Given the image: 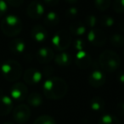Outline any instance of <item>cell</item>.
Wrapping results in <instances>:
<instances>
[{"instance_id": "6da1fadb", "label": "cell", "mask_w": 124, "mask_h": 124, "mask_svg": "<svg viewBox=\"0 0 124 124\" xmlns=\"http://www.w3.org/2000/svg\"><path fill=\"white\" fill-rule=\"evenodd\" d=\"M43 94L49 100H60L66 96L68 91V85L60 78H50L44 82L43 86Z\"/></svg>"}, {"instance_id": "7a4b0ae2", "label": "cell", "mask_w": 124, "mask_h": 124, "mask_svg": "<svg viewBox=\"0 0 124 124\" xmlns=\"http://www.w3.org/2000/svg\"><path fill=\"white\" fill-rule=\"evenodd\" d=\"M99 62L101 68L106 72H113L118 69L121 64L120 56L112 50H105L100 54Z\"/></svg>"}, {"instance_id": "3957f363", "label": "cell", "mask_w": 124, "mask_h": 124, "mask_svg": "<svg viewBox=\"0 0 124 124\" xmlns=\"http://www.w3.org/2000/svg\"><path fill=\"white\" fill-rule=\"evenodd\" d=\"M1 72L4 78L9 82H15L20 79L22 74V67L19 62L15 60H8L3 63Z\"/></svg>"}, {"instance_id": "277c9868", "label": "cell", "mask_w": 124, "mask_h": 124, "mask_svg": "<svg viewBox=\"0 0 124 124\" xmlns=\"http://www.w3.org/2000/svg\"><path fill=\"white\" fill-rule=\"evenodd\" d=\"M1 29L4 35L8 37H16L22 30V22L16 16H8L1 21Z\"/></svg>"}, {"instance_id": "5b68a950", "label": "cell", "mask_w": 124, "mask_h": 124, "mask_svg": "<svg viewBox=\"0 0 124 124\" xmlns=\"http://www.w3.org/2000/svg\"><path fill=\"white\" fill-rule=\"evenodd\" d=\"M53 46L57 50L62 52L67 49L71 43V36L66 30H60L52 38Z\"/></svg>"}, {"instance_id": "8992f818", "label": "cell", "mask_w": 124, "mask_h": 124, "mask_svg": "<svg viewBox=\"0 0 124 124\" xmlns=\"http://www.w3.org/2000/svg\"><path fill=\"white\" fill-rule=\"evenodd\" d=\"M31 117V109L26 105H19L13 110V118L17 123L24 124Z\"/></svg>"}, {"instance_id": "52a82bcc", "label": "cell", "mask_w": 124, "mask_h": 124, "mask_svg": "<svg viewBox=\"0 0 124 124\" xmlns=\"http://www.w3.org/2000/svg\"><path fill=\"white\" fill-rule=\"evenodd\" d=\"M28 89L23 83H16L11 87L10 95L14 100L21 102L27 98Z\"/></svg>"}, {"instance_id": "ba28073f", "label": "cell", "mask_w": 124, "mask_h": 124, "mask_svg": "<svg viewBox=\"0 0 124 124\" xmlns=\"http://www.w3.org/2000/svg\"><path fill=\"white\" fill-rule=\"evenodd\" d=\"M88 40L95 47H102L106 43V36L102 30L93 28L88 34Z\"/></svg>"}, {"instance_id": "9c48e42d", "label": "cell", "mask_w": 124, "mask_h": 124, "mask_svg": "<svg viewBox=\"0 0 124 124\" xmlns=\"http://www.w3.org/2000/svg\"><path fill=\"white\" fill-rule=\"evenodd\" d=\"M27 16L32 20H38L41 17L44 13L43 5L38 1H33L28 5L26 9Z\"/></svg>"}, {"instance_id": "30bf717a", "label": "cell", "mask_w": 124, "mask_h": 124, "mask_svg": "<svg viewBox=\"0 0 124 124\" xmlns=\"http://www.w3.org/2000/svg\"><path fill=\"white\" fill-rule=\"evenodd\" d=\"M76 65L79 69L84 70L88 69L92 66L93 60H92V57L88 54L87 52L84 50L83 51H79L76 55Z\"/></svg>"}, {"instance_id": "8fae6325", "label": "cell", "mask_w": 124, "mask_h": 124, "mask_svg": "<svg viewBox=\"0 0 124 124\" xmlns=\"http://www.w3.org/2000/svg\"><path fill=\"white\" fill-rule=\"evenodd\" d=\"M42 78H43V74L35 68H29L25 71L24 75H23L24 81L30 85H34L38 83L41 81Z\"/></svg>"}, {"instance_id": "7c38bea8", "label": "cell", "mask_w": 124, "mask_h": 124, "mask_svg": "<svg viewBox=\"0 0 124 124\" xmlns=\"http://www.w3.org/2000/svg\"><path fill=\"white\" fill-rule=\"evenodd\" d=\"M36 57L39 63L47 64V63H49L50 61L53 60V59L54 58V51L50 48L43 47V48H39L37 51Z\"/></svg>"}, {"instance_id": "4fadbf2b", "label": "cell", "mask_w": 124, "mask_h": 124, "mask_svg": "<svg viewBox=\"0 0 124 124\" xmlns=\"http://www.w3.org/2000/svg\"><path fill=\"white\" fill-rule=\"evenodd\" d=\"M88 83L93 88H100L105 83V75L100 70H95L90 73L88 77Z\"/></svg>"}, {"instance_id": "5bb4252c", "label": "cell", "mask_w": 124, "mask_h": 124, "mask_svg": "<svg viewBox=\"0 0 124 124\" xmlns=\"http://www.w3.org/2000/svg\"><path fill=\"white\" fill-rule=\"evenodd\" d=\"M31 36L36 42H43L48 38V31L41 25H36L31 28Z\"/></svg>"}, {"instance_id": "9a60e30c", "label": "cell", "mask_w": 124, "mask_h": 124, "mask_svg": "<svg viewBox=\"0 0 124 124\" xmlns=\"http://www.w3.org/2000/svg\"><path fill=\"white\" fill-rule=\"evenodd\" d=\"M13 109L12 99L5 95H0V116H6Z\"/></svg>"}, {"instance_id": "2e32d148", "label": "cell", "mask_w": 124, "mask_h": 124, "mask_svg": "<svg viewBox=\"0 0 124 124\" xmlns=\"http://www.w3.org/2000/svg\"><path fill=\"white\" fill-rule=\"evenodd\" d=\"M9 50L15 54H21L25 51L26 43L21 38H16L9 43Z\"/></svg>"}, {"instance_id": "e0dca14e", "label": "cell", "mask_w": 124, "mask_h": 124, "mask_svg": "<svg viewBox=\"0 0 124 124\" xmlns=\"http://www.w3.org/2000/svg\"><path fill=\"white\" fill-rule=\"evenodd\" d=\"M71 56L66 52H60L54 57V61L61 67H67L71 64Z\"/></svg>"}, {"instance_id": "ac0fdd59", "label": "cell", "mask_w": 124, "mask_h": 124, "mask_svg": "<svg viewBox=\"0 0 124 124\" xmlns=\"http://www.w3.org/2000/svg\"><path fill=\"white\" fill-rule=\"evenodd\" d=\"M86 32V26L80 21H75L70 25V33L74 36H82Z\"/></svg>"}, {"instance_id": "d6986e66", "label": "cell", "mask_w": 124, "mask_h": 124, "mask_svg": "<svg viewBox=\"0 0 124 124\" xmlns=\"http://www.w3.org/2000/svg\"><path fill=\"white\" fill-rule=\"evenodd\" d=\"M105 100L100 96H95L90 101V108L95 112H101L105 109Z\"/></svg>"}, {"instance_id": "ffe728a7", "label": "cell", "mask_w": 124, "mask_h": 124, "mask_svg": "<svg viewBox=\"0 0 124 124\" xmlns=\"http://www.w3.org/2000/svg\"><path fill=\"white\" fill-rule=\"evenodd\" d=\"M60 22V18L59 16L54 11H50L45 16L44 18V24L45 26L48 27H54L55 26L59 24Z\"/></svg>"}, {"instance_id": "44dd1931", "label": "cell", "mask_w": 124, "mask_h": 124, "mask_svg": "<svg viewBox=\"0 0 124 124\" xmlns=\"http://www.w3.org/2000/svg\"><path fill=\"white\" fill-rule=\"evenodd\" d=\"M27 102L33 107H38L43 104V97L38 93H31L27 96Z\"/></svg>"}, {"instance_id": "7402d4cb", "label": "cell", "mask_w": 124, "mask_h": 124, "mask_svg": "<svg viewBox=\"0 0 124 124\" xmlns=\"http://www.w3.org/2000/svg\"><path fill=\"white\" fill-rule=\"evenodd\" d=\"M110 43L115 48H122L124 45V37L120 33H114L110 36Z\"/></svg>"}, {"instance_id": "603a6c76", "label": "cell", "mask_w": 124, "mask_h": 124, "mask_svg": "<svg viewBox=\"0 0 124 124\" xmlns=\"http://www.w3.org/2000/svg\"><path fill=\"white\" fill-rule=\"evenodd\" d=\"M98 124H121L116 116L110 114H105L99 119Z\"/></svg>"}, {"instance_id": "cb8c5ba5", "label": "cell", "mask_w": 124, "mask_h": 124, "mask_svg": "<svg viewBox=\"0 0 124 124\" xmlns=\"http://www.w3.org/2000/svg\"><path fill=\"white\" fill-rule=\"evenodd\" d=\"M33 124H56V122H55L54 119L50 116L43 115L38 117Z\"/></svg>"}, {"instance_id": "d4e9b609", "label": "cell", "mask_w": 124, "mask_h": 124, "mask_svg": "<svg viewBox=\"0 0 124 124\" xmlns=\"http://www.w3.org/2000/svg\"><path fill=\"white\" fill-rule=\"evenodd\" d=\"M110 0H94V5L100 11H105L110 7Z\"/></svg>"}, {"instance_id": "484cf974", "label": "cell", "mask_w": 124, "mask_h": 124, "mask_svg": "<svg viewBox=\"0 0 124 124\" xmlns=\"http://www.w3.org/2000/svg\"><path fill=\"white\" fill-rule=\"evenodd\" d=\"M86 26V27H90V28H95L96 25L98 24V19L96 18V16L93 15H88L85 18V21L83 22Z\"/></svg>"}, {"instance_id": "4316f807", "label": "cell", "mask_w": 124, "mask_h": 124, "mask_svg": "<svg viewBox=\"0 0 124 124\" xmlns=\"http://www.w3.org/2000/svg\"><path fill=\"white\" fill-rule=\"evenodd\" d=\"M100 23L104 27H111L114 25V19L110 16H103L100 19Z\"/></svg>"}, {"instance_id": "83f0119b", "label": "cell", "mask_w": 124, "mask_h": 124, "mask_svg": "<svg viewBox=\"0 0 124 124\" xmlns=\"http://www.w3.org/2000/svg\"><path fill=\"white\" fill-rule=\"evenodd\" d=\"M112 8L115 12L119 14L124 13V0H114Z\"/></svg>"}, {"instance_id": "f1b7e54d", "label": "cell", "mask_w": 124, "mask_h": 124, "mask_svg": "<svg viewBox=\"0 0 124 124\" xmlns=\"http://www.w3.org/2000/svg\"><path fill=\"white\" fill-rule=\"evenodd\" d=\"M78 15V9L75 7H71L66 11V16L68 19H74Z\"/></svg>"}, {"instance_id": "f546056e", "label": "cell", "mask_w": 124, "mask_h": 124, "mask_svg": "<svg viewBox=\"0 0 124 124\" xmlns=\"http://www.w3.org/2000/svg\"><path fill=\"white\" fill-rule=\"evenodd\" d=\"M84 46H85V42L83 39H77L73 43V47H74V48L76 50H78V52L83 51Z\"/></svg>"}, {"instance_id": "4dcf8cb0", "label": "cell", "mask_w": 124, "mask_h": 124, "mask_svg": "<svg viewBox=\"0 0 124 124\" xmlns=\"http://www.w3.org/2000/svg\"><path fill=\"white\" fill-rule=\"evenodd\" d=\"M7 3L4 0H0V17L5 15V13L7 12Z\"/></svg>"}, {"instance_id": "1f68e13d", "label": "cell", "mask_w": 124, "mask_h": 124, "mask_svg": "<svg viewBox=\"0 0 124 124\" xmlns=\"http://www.w3.org/2000/svg\"><path fill=\"white\" fill-rule=\"evenodd\" d=\"M5 2L9 5L16 8V7H20L24 3V0H6Z\"/></svg>"}, {"instance_id": "d6a6232c", "label": "cell", "mask_w": 124, "mask_h": 124, "mask_svg": "<svg viewBox=\"0 0 124 124\" xmlns=\"http://www.w3.org/2000/svg\"><path fill=\"white\" fill-rule=\"evenodd\" d=\"M116 111L119 115L124 116V102H120L116 105Z\"/></svg>"}, {"instance_id": "836d02e7", "label": "cell", "mask_w": 124, "mask_h": 124, "mask_svg": "<svg viewBox=\"0 0 124 124\" xmlns=\"http://www.w3.org/2000/svg\"><path fill=\"white\" fill-rule=\"evenodd\" d=\"M43 2L46 5L50 6V7H54L59 4L60 0H43Z\"/></svg>"}, {"instance_id": "e575fe53", "label": "cell", "mask_w": 124, "mask_h": 124, "mask_svg": "<svg viewBox=\"0 0 124 124\" xmlns=\"http://www.w3.org/2000/svg\"><path fill=\"white\" fill-rule=\"evenodd\" d=\"M117 80L119 83H121L122 84H124V71H121L117 75Z\"/></svg>"}, {"instance_id": "d590c367", "label": "cell", "mask_w": 124, "mask_h": 124, "mask_svg": "<svg viewBox=\"0 0 124 124\" xmlns=\"http://www.w3.org/2000/svg\"><path fill=\"white\" fill-rule=\"evenodd\" d=\"M52 72H53V69H52V67L46 66V67L43 69V74H44V76H48V75L51 74Z\"/></svg>"}, {"instance_id": "8d00e7d4", "label": "cell", "mask_w": 124, "mask_h": 124, "mask_svg": "<svg viewBox=\"0 0 124 124\" xmlns=\"http://www.w3.org/2000/svg\"><path fill=\"white\" fill-rule=\"evenodd\" d=\"M118 28L121 31L124 33V20H122L118 22Z\"/></svg>"}, {"instance_id": "74e56055", "label": "cell", "mask_w": 124, "mask_h": 124, "mask_svg": "<svg viewBox=\"0 0 124 124\" xmlns=\"http://www.w3.org/2000/svg\"><path fill=\"white\" fill-rule=\"evenodd\" d=\"M66 2L70 3V4H73V3H76L78 0H66Z\"/></svg>"}, {"instance_id": "f35d334b", "label": "cell", "mask_w": 124, "mask_h": 124, "mask_svg": "<svg viewBox=\"0 0 124 124\" xmlns=\"http://www.w3.org/2000/svg\"><path fill=\"white\" fill-rule=\"evenodd\" d=\"M4 124H14L13 122H4Z\"/></svg>"}, {"instance_id": "ab89813d", "label": "cell", "mask_w": 124, "mask_h": 124, "mask_svg": "<svg viewBox=\"0 0 124 124\" xmlns=\"http://www.w3.org/2000/svg\"><path fill=\"white\" fill-rule=\"evenodd\" d=\"M123 54H124V51H123Z\"/></svg>"}, {"instance_id": "60d3db41", "label": "cell", "mask_w": 124, "mask_h": 124, "mask_svg": "<svg viewBox=\"0 0 124 124\" xmlns=\"http://www.w3.org/2000/svg\"><path fill=\"white\" fill-rule=\"evenodd\" d=\"M0 91H1V89H0Z\"/></svg>"}]
</instances>
